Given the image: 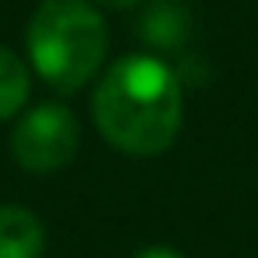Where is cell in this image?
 <instances>
[{
  "label": "cell",
  "mask_w": 258,
  "mask_h": 258,
  "mask_svg": "<svg viewBox=\"0 0 258 258\" xmlns=\"http://www.w3.org/2000/svg\"><path fill=\"white\" fill-rule=\"evenodd\" d=\"M29 92H32V71L29 64L8 50L0 43V120H11L22 113V106L29 103Z\"/></svg>",
  "instance_id": "5"
},
{
  "label": "cell",
  "mask_w": 258,
  "mask_h": 258,
  "mask_svg": "<svg viewBox=\"0 0 258 258\" xmlns=\"http://www.w3.org/2000/svg\"><path fill=\"white\" fill-rule=\"evenodd\" d=\"M92 120L124 156L166 152L184 124L180 75L156 53L113 60L92 92Z\"/></svg>",
  "instance_id": "1"
},
{
  "label": "cell",
  "mask_w": 258,
  "mask_h": 258,
  "mask_svg": "<svg viewBox=\"0 0 258 258\" xmlns=\"http://www.w3.org/2000/svg\"><path fill=\"white\" fill-rule=\"evenodd\" d=\"M92 4H103V8H135L138 0H92Z\"/></svg>",
  "instance_id": "8"
},
{
  "label": "cell",
  "mask_w": 258,
  "mask_h": 258,
  "mask_svg": "<svg viewBox=\"0 0 258 258\" xmlns=\"http://www.w3.org/2000/svg\"><path fill=\"white\" fill-rule=\"evenodd\" d=\"M135 258H184V254L173 251V247H166V244H149V247H142Z\"/></svg>",
  "instance_id": "7"
},
{
  "label": "cell",
  "mask_w": 258,
  "mask_h": 258,
  "mask_svg": "<svg viewBox=\"0 0 258 258\" xmlns=\"http://www.w3.org/2000/svg\"><path fill=\"white\" fill-rule=\"evenodd\" d=\"M82 145V124L64 103H39L22 113L11 131V156L29 173L64 170Z\"/></svg>",
  "instance_id": "3"
},
{
  "label": "cell",
  "mask_w": 258,
  "mask_h": 258,
  "mask_svg": "<svg viewBox=\"0 0 258 258\" xmlns=\"http://www.w3.org/2000/svg\"><path fill=\"white\" fill-rule=\"evenodd\" d=\"M46 226L25 205H0V258H43Z\"/></svg>",
  "instance_id": "4"
},
{
  "label": "cell",
  "mask_w": 258,
  "mask_h": 258,
  "mask_svg": "<svg viewBox=\"0 0 258 258\" xmlns=\"http://www.w3.org/2000/svg\"><path fill=\"white\" fill-rule=\"evenodd\" d=\"M110 29L92 0H43L25 29L32 71L57 92L85 89L106 60Z\"/></svg>",
  "instance_id": "2"
},
{
  "label": "cell",
  "mask_w": 258,
  "mask_h": 258,
  "mask_svg": "<svg viewBox=\"0 0 258 258\" xmlns=\"http://www.w3.org/2000/svg\"><path fill=\"white\" fill-rule=\"evenodd\" d=\"M142 36H145L156 50H177V46H184V39H187V15H184L177 4L163 0V4H156V8L145 15Z\"/></svg>",
  "instance_id": "6"
}]
</instances>
